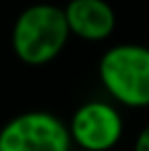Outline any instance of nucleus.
<instances>
[{
	"label": "nucleus",
	"mask_w": 149,
	"mask_h": 151,
	"mask_svg": "<svg viewBox=\"0 0 149 151\" xmlns=\"http://www.w3.org/2000/svg\"><path fill=\"white\" fill-rule=\"evenodd\" d=\"M70 37L72 33L63 8L49 2H37L17 17L10 33V45L19 61L39 68L59 57Z\"/></svg>",
	"instance_id": "nucleus-1"
},
{
	"label": "nucleus",
	"mask_w": 149,
	"mask_h": 151,
	"mask_svg": "<svg viewBox=\"0 0 149 151\" xmlns=\"http://www.w3.org/2000/svg\"><path fill=\"white\" fill-rule=\"evenodd\" d=\"M98 78L114 102L127 108L149 106V47L121 43L102 53Z\"/></svg>",
	"instance_id": "nucleus-2"
},
{
	"label": "nucleus",
	"mask_w": 149,
	"mask_h": 151,
	"mask_svg": "<svg viewBox=\"0 0 149 151\" xmlns=\"http://www.w3.org/2000/svg\"><path fill=\"white\" fill-rule=\"evenodd\" d=\"M68 125L47 110H29L12 116L0 129V151H70Z\"/></svg>",
	"instance_id": "nucleus-3"
},
{
	"label": "nucleus",
	"mask_w": 149,
	"mask_h": 151,
	"mask_svg": "<svg viewBox=\"0 0 149 151\" xmlns=\"http://www.w3.org/2000/svg\"><path fill=\"white\" fill-rule=\"evenodd\" d=\"M68 129L72 143L78 149L110 151L121 141L125 123L114 104L104 100H88L76 108Z\"/></svg>",
	"instance_id": "nucleus-4"
},
{
	"label": "nucleus",
	"mask_w": 149,
	"mask_h": 151,
	"mask_svg": "<svg viewBox=\"0 0 149 151\" xmlns=\"http://www.w3.org/2000/svg\"><path fill=\"white\" fill-rule=\"evenodd\" d=\"M70 33L90 43L106 41L117 27L114 8L106 0H70L63 6Z\"/></svg>",
	"instance_id": "nucleus-5"
},
{
	"label": "nucleus",
	"mask_w": 149,
	"mask_h": 151,
	"mask_svg": "<svg viewBox=\"0 0 149 151\" xmlns=\"http://www.w3.org/2000/svg\"><path fill=\"white\" fill-rule=\"evenodd\" d=\"M133 151H149V125H145L139 131V135L135 139V145H133Z\"/></svg>",
	"instance_id": "nucleus-6"
},
{
	"label": "nucleus",
	"mask_w": 149,
	"mask_h": 151,
	"mask_svg": "<svg viewBox=\"0 0 149 151\" xmlns=\"http://www.w3.org/2000/svg\"><path fill=\"white\" fill-rule=\"evenodd\" d=\"M70 151H84V149H78V147H72Z\"/></svg>",
	"instance_id": "nucleus-7"
}]
</instances>
